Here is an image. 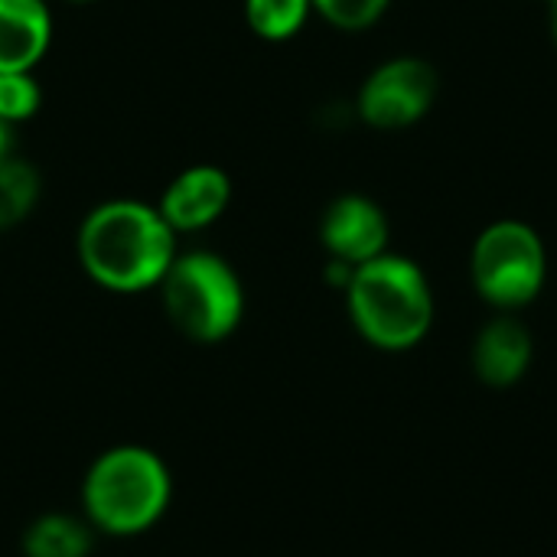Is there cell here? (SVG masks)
I'll return each instance as SVG.
<instances>
[{
  "mask_svg": "<svg viewBox=\"0 0 557 557\" xmlns=\"http://www.w3.org/2000/svg\"><path fill=\"white\" fill-rule=\"evenodd\" d=\"M78 258L101 287L144 290L173 264V228L144 202H104L82 222Z\"/></svg>",
  "mask_w": 557,
  "mask_h": 557,
  "instance_id": "obj_1",
  "label": "cell"
},
{
  "mask_svg": "<svg viewBox=\"0 0 557 557\" xmlns=\"http://www.w3.org/2000/svg\"><path fill=\"white\" fill-rule=\"evenodd\" d=\"M356 330L379 349L418 346L434 323V294L424 271L401 255H379L352 268L346 284Z\"/></svg>",
  "mask_w": 557,
  "mask_h": 557,
  "instance_id": "obj_2",
  "label": "cell"
},
{
  "mask_svg": "<svg viewBox=\"0 0 557 557\" xmlns=\"http://www.w3.org/2000/svg\"><path fill=\"white\" fill-rule=\"evenodd\" d=\"M545 274V242L529 222L503 219L476 235L470 251V277L486 304L506 313L519 310L542 294Z\"/></svg>",
  "mask_w": 557,
  "mask_h": 557,
  "instance_id": "obj_3",
  "label": "cell"
},
{
  "mask_svg": "<svg viewBox=\"0 0 557 557\" xmlns=\"http://www.w3.org/2000/svg\"><path fill=\"white\" fill-rule=\"evenodd\" d=\"M170 480L163 463L137 447L104 454L85 483V503L95 522L108 532H140L166 506Z\"/></svg>",
  "mask_w": 557,
  "mask_h": 557,
  "instance_id": "obj_4",
  "label": "cell"
},
{
  "mask_svg": "<svg viewBox=\"0 0 557 557\" xmlns=\"http://www.w3.org/2000/svg\"><path fill=\"white\" fill-rule=\"evenodd\" d=\"M163 300L173 323L202 343L228 336L242 320V284L215 255L173 258L163 274Z\"/></svg>",
  "mask_w": 557,
  "mask_h": 557,
  "instance_id": "obj_5",
  "label": "cell"
},
{
  "mask_svg": "<svg viewBox=\"0 0 557 557\" xmlns=\"http://www.w3.org/2000/svg\"><path fill=\"white\" fill-rule=\"evenodd\" d=\"M437 98V72L431 62L398 55L382 62L359 91V114L379 131H405L418 124Z\"/></svg>",
  "mask_w": 557,
  "mask_h": 557,
  "instance_id": "obj_6",
  "label": "cell"
},
{
  "mask_svg": "<svg viewBox=\"0 0 557 557\" xmlns=\"http://www.w3.org/2000/svg\"><path fill=\"white\" fill-rule=\"evenodd\" d=\"M323 245L333 261L362 264L385 255L388 245V219L379 202L366 196H343L323 215Z\"/></svg>",
  "mask_w": 557,
  "mask_h": 557,
  "instance_id": "obj_7",
  "label": "cell"
},
{
  "mask_svg": "<svg viewBox=\"0 0 557 557\" xmlns=\"http://www.w3.org/2000/svg\"><path fill=\"white\" fill-rule=\"evenodd\" d=\"M532 333L516 317L503 313L490 320L473 343V372L493 388L516 385L532 366Z\"/></svg>",
  "mask_w": 557,
  "mask_h": 557,
  "instance_id": "obj_8",
  "label": "cell"
},
{
  "mask_svg": "<svg viewBox=\"0 0 557 557\" xmlns=\"http://www.w3.org/2000/svg\"><path fill=\"white\" fill-rule=\"evenodd\" d=\"M228 196H232V183L222 170L193 166L163 193L160 215L166 219L173 232L180 228L196 232L222 215V209L228 206Z\"/></svg>",
  "mask_w": 557,
  "mask_h": 557,
  "instance_id": "obj_9",
  "label": "cell"
},
{
  "mask_svg": "<svg viewBox=\"0 0 557 557\" xmlns=\"http://www.w3.org/2000/svg\"><path fill=\"white\" fill-rule=\"evenodd\" d=\"M49 46L42 0H0V72H29Z\"/></svg>",
  "mask_w": 557,
  "mask_h": 557,
  "instance_id": "obj_10",
  "label": "cell"
},
{
  "mask_svg": "<svg viewBox=\"0 0 557 557\" xmlns=\"http://www.w3.org/2000/svg\"><path fill=\"white\" fill-rule=\"evenodd\" d=\"M39 196V176L23 160H3L0 163V228L16 225L29 215Z\"/></svg>",
  "mask_w": 557,
  "mask_h": 557,
  "instance_id": "obj_11",
  "label": "cell"
},
{
  "mask_svg": "<svg viewBox=\"0 0 557 557\" xmlns=\"http://www.w3.org/2000/svg\"><path fill=\"white\" fill-rule=\"evenodd\" d=\"M88 532L62 516L42 519L26 535V555L29 557H85L88 555Z\"/></svg>",
  "mask_w": 557,
  "mask_h": 557,
  "instance_id": "obj_12",
  "label": "cell"
},
{
  "mask_svg": "<svg viewBox=\"0 0 557 557\" xmlns=\"http://www.w3.org/2000/svg\"><path fill=\"white\" fill-rule=\"evenodd\" d=\"M310 10H313L310 0H248L245 3L251 29L258 36H264V39H287V36H294L304 26Z\"/></svg>",
  "mask_w": 557,
  "mask_h": 557,
  "instance_id": "obj_13",
  "label": "cell"
},
{
  "mask_svg": "<svg viewBox=\"0 0 557 557\" xmlns=\"http://www.w3.org/2000/svg\"><path fill=\"white\" fill-rule=\"evenodd\" d=\"M320 16H326L339 29H366L372 26L385 10L388 0H310Z\"/></svg>",
  "mask_w": 557,
  "mask_h": 557,
  "instance_id": "obj_14",
  "label": "cell"
},
{
  "mask_svg": "<svg viewBox=\"0 0 557 557\" xmlns=\"http://www.w3.org/2000/svg\"><path fill=\"white\" fill-rule=\"evenodd\" d=\"M39 88L26 72H0V117L23 121L36 111Z\"/></svg>",
  "mask_w": 557,
  "mask_h": 557,
  "instance_id": "obj_15",
  "label": "cell"
},
{
  "mask_svg": "<svg viewBox=\"0 0 557 557\" xmlns=\"http://www.w3.org/2000/svg\"><path fill=\"white\" fill-rule=\"evenodd\" d=\"M7 150H10V134H7V121L0 117V163L7 160Z\"/></svg>",
  "mask_w": 557,
  "mask_h": 557,
  "instance_id": "obj_16",
  "label": "cell"
},
{
  "mask_svg": "<svg viewBox=\"0 0 557 557\" xmlns=\"http://www.w3.org/2000/svg\"><path fill=\"white\" fill-rule=\"evenodd\" d=\"M548 23H552V36L557 42V0H548Z\"/></svg>",
  "mask_w": 557,
  "mask_h": 557,
  "instance_id": "obj_17",
  "label": "cell"
}]
</instances>
